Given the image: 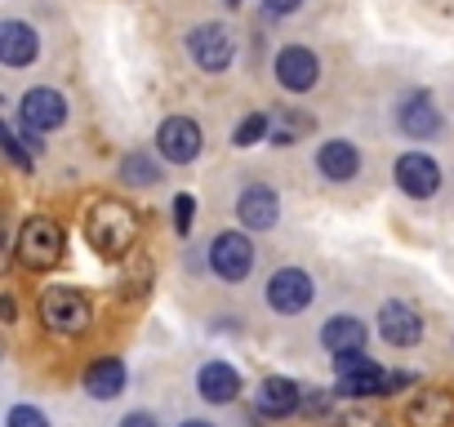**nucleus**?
Wrapping results in <instances>:
<instances>
[{
    "label": "nucleus",
    "instance_id": "nucleus-21",
    "mask_svg": "<svg viewBox=\"0 0 454 427\" xmlns=\"http://www.w3.org/2000/svg\"><path fill=\"white\" fill-rule=\"evenodd\" d=\"M321 347H325L330 356H339V352H361V347H365V325H361L356 316H330V321L321 325Z\"/></svg>",
    "mask_w": 454,
    "mask_h": 427
},
{
    "label": "nucleus",
    "instance_id": "nucleus-4",
    "mask_svg": "<svg viewBox=\"0 0 454 427\" xmlns=\"http://www.w3.org/2000/svg\"><path fill=\"white\" fill-rule=\"evenodd\" d=\"M187 54L205 76H223L237 58V41L227 32V23H200V27L187 32Z\"/></svg>",
    "mask_w": 454,
    "mask_h": 427
},
{
    "label": "nucleus",
    "instance_id": "nucleus-10",
    "mask_svg": "<svg viewBox=\"0 0 454 427\" xmlns=\"http://www.w3.org/2000/svg\"><path fill=\"white\" fill-rule=\"evenodd\" d=\"M396 125H401V134L414 138V143L436 138V134H441V107H436V98H432L427 89H410V94L396 103Z\"/></svg>",
    "mask_w": 454,
    "mask_h": 427
},
{
    "label": "nucleus",
    "instance_id": "nucleus-15",
    "mask_svg": "<svg viewBox=\"0 0 454 427\" xmlns=\"http://www.w3.org/2000/svg\"><path fill=\"white\" fill-rule=\"evenodd\" d=\"M254 409H259L263 418H290V414L303 409V387H299L294 378L272 374V378L259 383V392H254Z\"/></svg>",
    "mask_w": 454,
    "mask_h": 427
},
{
    "label": "nucleus",
    "instance_id": "nucleus-31",
    "mask_svg": "<svg viewBox=\"0 0 454 427\" xmlns=\"http://www.w3.org/2000/svg\"><path fill=\"white\" fill-rule=\"evenodd\" d=\"M0 321H5V325H14V321H19V303H14L10 294H0Z\"/></svg>",
    "mask_w": 454,
    "mask_h": 427
},
{
    "label": "nucleus",
    "instance_id": "nucleus-14",
    "mask_svg": "<svg viewBox=\"0 0 454 427\" xmlns=\"http://www.w3.org/2000/svg\"><path fill=\"white\" fill-rule=\"evenodd\" d=\"M41 58V36L32 23L23 19H5L0 23V63L5 67H32Z\"/></svg>",
    "mask_w": 454,
    "mask_h": 427
},
{
    "label": "nucleus",
    "instance_id": "nucleus-13",
    "mask_svg": "<svg viewBox=\"0 0 454 427\" xmlns=\"http://www.w3.org/2000/svg\"><path fill=\"white\" fill-rule=\"evenodd\" d=\"M277 214H281V200L268 182H246L241 196H237V219L246 232H272L277 228Z\"/></svg>",
    "mask_w": 454,
    "mask_h": 427
},
{
    "label": "nucleus",
    "instance_id": "nucleus-28",
    "mask_svg": "<svg viewBox=\"0 0 454 427\" xmlns=\"http://www.w3.org/2000/svg\"><path fill=\"white\" fill-rule=\"evenodd\" d=\"M343 427H383V418L370 414V409H352V414L343 418Z\"/></svg>",
    "mask_w": 454,
    "mask_h": 427
},
{
    "label": "nucleus",
    "instance_id": "nucleus-33",
    "mask_svg": "<svg viewBox=\"0 0 454 427\" xmlns=\"http://www.w3.org/2000/svg\"><path fill=\"white\" fill-rule=\"evenodd\" d=\"M183 427H214V423H205V418H187Z\"/></svg>",
    "mask_w": 454,
    "mask_h": 427
},
{
    "label": "nucleus",
    "instance_id": "nucleus-1",
    "mask_svg": "<svg viewBox=\"0 0 454 427\" xmlns=\"http://www.w3.org/2000/svg\"><path fill=\"white\" fill-rule=\"evenodd\" d=\"M138 209L116 200V196H98L90 200L85 209V241L98 259L116 263V259H129V250L138 245Z\"/></svg>",
    "mask_w": 454,
    "mask_h": 427
},
{
    "label": "nucleus",
    "instance_id": "nucleus-22",
    "mask_svg": "<svg viewBox=\"0 0 454 427\" xmlns=\"http://www.w3.org/2000/svg\"><path fill=\"white\" fill-rule=\"evenodd\" d=\"M317 129V120L308 116V112H299V107H281L277 116H272V134H268V143H277V147H294L303 134H312Z\"/></svg>",
    "mask_w": 454,
    "mask_h": 427
},
{
    "label": "nucleus",
    "instance_id": "nucleus-3",
    "mask_svg": "<svg viewBox=\"0 0 454 427\" xmlns=\"http://www.w3.org/2000/svg\"><path fill=\"white\" fill-rule=\"evenodd\" d=\"M67 254V232L59 219L50 214H32V219L19 228V241H14V259L27 268V272H50L59 268Z\"/></svg>",
    "mask_w": 454,
    "mask_h": 427
},
{
    "label": "nucleus",
    "instance_id": "nucleus-27",
    "mask_svg": "<svg viewBox=\"0 0 454 427\" xmlns=\"http://www.w3.org/2000/svg\"><path fill=\"white\" fill-rule=\"evenodd\" d=\"M10 259H14V237H10V214H5V205H0V272H5Z\"/></svg>",
    "mask_w": 454,
    "mask_h": 427
},
{
    "label": "nucleus",
    "instance_id": "nucleus-16",
    "mask_svg": "<svg viewBox=\"0 0 454 427\" xmlns=\"http://www.w3.org/2000/svg\"><path fill=\"white\" fill-rule=\"evenodd\" d=\"M317 169H321V178H330V182H352V178L361 174V151H356V143H352V138H325V143L317 147Z\"/></svg>",
    "mask_w": 454,
    "mask_h": 427
},
{
    "label": "nucleus",
    "instance_id": "nucleus-6",
    "mask_svg": "<svg viewBox=\"0 0 454 427\" xmlns=\"http://www.w3.org/2000/svg\"><path fill=\"white\" fill-rule=\"evenodd\" d=\"M312 299H317V285L303 268H277L268 276V307L277 316H299L312 307Z\"/></svg>",
    "mask_w": 454,
    "mask_h": 427
},
{
    "label": "nucleus",
    "instance_id": "nucleus-2",
    "mask_svg": "<svg viewBox=\"0 0 454 427\" xmlns=\"http://www.w3.org/2000/svg\"><path fill=\"white\" fill-rule=\"evenodd\" d=\"M36 312H41V325L50 334H59V338H81L94 325V303L76 285H50V290H41Z\"/></svg>",
    "mask_w": 454,
    "mask_h": 427
},
{
    "label": "nucleus",
    "instance_id": "nucleus-17",
    "mask_svg": "<svg viewBox=\"0 0 454 427\" xmlns=\"http://www.w3.org/2000/svg\"><path fill=\"white\" fill-rule=\"evenodd\" d=\"M81 383H85V392H90L94 400H116V396L125 392V383H129V369H125L121 356H98V361L85 365Z\"/></svg>",
    "mask_w": 454,
    "mask_h": 427
},
{
    "label": "nucleus",
    "instance_id": "nucleus-19",
    "mask_svg": "<svg viewBox=\"0 0 454 427\" xmlns=\"http://www.w3.org/2000/svg\"><path fill=\"white\" fill-rule=\"evenodd\" d=\"M405 423L410 427H454V396L450 392H419L405 405Z\"/></svg>",
    "mask_w": 454,
    "mask_h": 427
},
{
    "label": "nucleus",
    "instance_id": "nucleus-25",
    "mask_svg": "<svg viewBox=\"0 0 454 427\" xmlns=\"http://www.w3.org/2000/svg\"><path fill=\"white\" fill-rule=\"evenodd\" d=\"M169 219H174V232H178V237L192 232V223H196V196H192V191H178V196H174Z\"/></svg>",
    "mask_w": 454,
    "mask_h": 427
},
{
    "label": "nucleus",
    "instance_id": "nucleus-5",
    "mask_svg": "<svg viewBox=\"0 0 454 427\" xmlns=\"http://www.w3.org/2000/svg\"><path fill=\"white\" fill-rule=\"evenodd\" d=\"M254 259H259V250L246 232H218L209 241V268L223 281H246L254 272Z\"/></svg>",
    "mask_w": 454,
    "mask_h": 427
},
{
    "label": "nucleus",
    "instance_id": "nucleus-23",
    "mask_svg": "<svg viewBox=\"0 0 454 427\" xmlns=\"http://www.w3.org/2000/svg\"><path fill=\"white\" fill-rule=\"evenodd\" d=\"M116 174H121V182H129V187H156V182H160V160H156L152 151H125Z\"/></svg>",
    "mask_w": 454,
    "mask_h": 427
},
{
    "label": "nucleus",
    "instance_id": "nucleus-18",
    "mask_svg": "<svg viewBox=\"0 0 454 427\" xmlns=\"http://www.w3.org/2000/svg\"><path fill=\"white\" fill-rule=\"evenodd\" d=\"M196 392H200V400H209V405H232V400L241 396V374L227 365V361H209V365H200V374H196Z\"/></svg>",
    "mask_w": 454,
    "mask_h": 427
},
{
    "label": "nucleus",
    "instance_id": "nucleus-29",
    "mask_svg": "<svg viewBox=\"0 0 454 427\" xmlns=\"http://www.w3.org/2000/svg\"><path fill=\"white\" fill-rule=\"evenodd\" d=\"M303 409L308 414H325L330 409V392H303Z\"/></svg>",
    "mask_w": 454,
    "mask_h": 427
},
{
    "label": "nucleus",
    "instance_id": "nucleus-12",
    "mask_svg": "<svg viewBox=\"0 0 454 427\" xmlns=\"http://www.w3.org/2000/svg\"><path fill=\"white\" fill-rule=\"evenodd\" d=\"M423 330H427V321H423L419 307H410L401 299H392V303L379 307V334H383V343L414 347V343H423Z\"/></svg>",
    "mask_w": 454,
    "mask_h": 427
},
{
    "label": "nucleus",
    "instance_id": "nucleus-11",
    "mask_svg": "<svg viewBox=\"0 0 454 427\" xmlns=\"http://www.w3.org/2000/svg\"><path fill=\"white\" fill-rule=\"evenodd\" d=\"M19 116H23V125H27V129H36V134L63 129V125H67V98H63L59 89H50V85H36V89H27V94H23Z\"/></svg>",
    "mask_w": 454,
    "mask_h": 427
},
{
    "label": "nucleus",
    "instance_id": "nucleus-32",
    "mask_svg": "<svg viewBox=\"0 0 454 427\" xmlns=\"http://www.w3.org/2000/svg\"><path fill=\"white\" fill-rule=\"evenodd\" d=\"M121 427H156V418H152V414H125Z\"/></svg>",
    "mask_w": 454,
    "mask_h": 427
},
{
    "label": "nucleus",
    "instance_id": "nucleus-26",
    "mask_svg": "<svg viewBox=\"0 0 454 427\" xmlns=\"http://www.w3.org/2000/svg\"><path fill=\"white\" fill-rule=\"evenodd\" d=\"M5 427H50V418H45V409H36V405H14V409L5 414Z\"/></svg>",
    "mask_w": 454,
    "mask_h": 427
},
{
    "label": "nucleus",
    "instance_id": "nucleus-8",
    "mask_svg": "<svg viewBox=\"0 0 454 427\" xmlns=\"http://www.w3.org/2000/svg\"><path fill=\"white\" fill-rule=\"evenodd\" d=\"M272 76H277L281 89L308 94V89L321 85V58H317V50H308V45H286V50L277 54V63H272Z\"/></svg>",
    "mask_w": 454,
    "mask_h": 427
},
{
    "label": "nucleus",
    "instance_id": "nucleus-7",
    "mask_svg": "<svg viewBox=\"0 0 454 427\" xmlns=\"http://www.w3.org/2000/svg\"><path fill=\"white\" fill-rule=\"evenodd\" d=\"M200 147H205V134H200V125H196L192 116H165V120H160V129H156V151H160V160H169V165H192V160L200 156Z\"/></svg>",
    "mask_w": 454,
    "mask_h": 427
},
{
    "label": "nucleus",
    "instance_id": "nucleus-30",
    "mask_svg": "<svg viewBox=\"0 0 454 427\" xmlns=\"http://www.w3.org/2000/svg\"><path fill=\"white\" fill-rule=\"evenodd\" d=\"M303 5V0H263V10L272 14V19H286V14H294Z\"/></svg>",
    "mask_w": 454,
    "mask_h": 427
},
{
    "label": "nucleus",
    "instance_id": "nucleus-24",
    "mask_svg": "<svg viewBox=\"0 0 454 427\" xmlns=\"http://www.w3.org/2000/svg\"><path fill=\"white\" fill-rule=\"evenodd\" d=\"M268 134H272V116H268V112H250V116H241V120H237V129H232V143L246 151V147L263 143Z\"/></svg>",
    "mask_w": 454,
    "mask_h": 427
},
{
    "label": "nucleus",
    "instance_id": "nucleus-35",
    "mask_svg": "<svg viewBox=\"0 0 454 427\" xmlns=\"http://www.w3.org/2000/svg\"><path fill=\"white\" fill-rule=\"evenodd\" d=\"M223 5H232V10H237V5H246V0H223Z\"/></svg>",
    "mask_w": 454,
    "mask_h": 427
},
{
    "label": "nucleus",
    "instance_id": "nucleus-9",
    "mask_svg": "<svg viewBox=\"0 0 454 427\" xmlns=\"http://www.w3.org/2000/svg\"><path fill=\"white\" fill-rule=\"evenodd\" d=\"M392 178H396V187H401L410 200H432V196L441 191V165H436L427 151H405V156H396Z\"/></svg>",
    "mask_w": 454,
    "mask_h": 427
},
{
    "label": "nucleus",
    "instance_id": "nucleus-20",
    "mask_svg": "<svg viewBox=\"0 0 454 427\" xmlns=\"http://www.w3.org/2000/svg\"><path fill=\"white\" fill-rule=\"evenodd\" d=\"M339 396L348 400H374V396H392L387 392V369L383 365H365V369H352V374H339Z\"/></svg>",
    "mask_w": 454,
    "mask_h": 427
},
{
    "label": "nucleus",
    "instance_id": "nucleus-34",
    "mask_svg": "<svg viewBox=\"0 0 454 427\" xmlns=\"http://www.w3.org/2000/svg\"><path fill=\"white\" fill-rule=\"evenodd\" d=\"M10 138V129H5V120H0V143H5Z\"/></svg>",
    "mask_w": 454,
    "mask_h": 427
}]
</instances>
